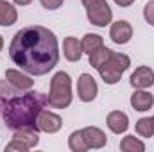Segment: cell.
I'll use <instances>...</instances> for the list:
<instances>
[{
	"instance_id": "obj_14",
	"label": "cell",
	"mask_w": 154,
	"mask_h": 152,
	"mask_svg": "<svg viewBox=\"0 0 154 152\" xmlns=\"http://www.w3.org/2000/svg\"><path fill=\"white\" fill-rule=\"evenodd\" d=\"M106 123L113 134H124L129 127V116L124 111H111L106 118Z\"/></svg>"
},
{
	"instance_id": "obj_9",
	"label": "cell",
	"mask_w": 154,
	"mask_h": 152,
	"mask_svg": "<svg viewBox=\"0 0 154 152\" xmlns=\"http://www.w3.org/2000/svg\"><path fill=\"white\" fill-rule=\"evenodd\" d=\"M129 82L134 90H147V88L154 86V70L151 66H138L131 74Z\"/></svg>"
},
{
	"instance_id": "obj_26",
	"label": "cell",
	"mask_w": 154,
	"mask_h": 152,
	"mask_svg": "<svg viewBox=\"0 0 154 152\" xmlns=\"http://www.w3.org/2000/svg\"><path fill=\"white\" fill-rule=\"evenodd\" d=\"M2 47H4V38L0 36V50H2Z\"/></svg>"
},
{
	"instance_id": "obj_25",
	"label": "cell",
	"mask_w": 154,
	"mask_h": 152,
	"mask_svg": "<svg viewBox=\"0 0 154 152\" xmlns=\"http://www.w3.org/2000/svg\"><path fill=\"white\" fill-rule=\"evenodd\" d=\"M13 2H14L16 5H20V7H22V5H29L32 0H13Z\"/></svg>"
},
{
	"instance_id": "obj_16",
	"label": "cell",
	"mask_w": 154,
	"mask_h": 152,
	"mask_svg": "<svg viewBox=\"0 0 154 152\" xmlns=\"http://www.w3.org/2000/svg\"><path fill=\"white\" fill-rule=\"evenodd\" d=\"M18 20V11L13 4L0 0V27H11Z\"/></svg>"
},
{
	"instance_id": "obj_13",
	"label": "cell",
	"mask_w": 154,
	"mask_h": 152,
	"mask_svg": "<svg viewBox=\"0 0 154 152\" xmlns=\"http://www.w3.org/2000/svg\"><path fill=\"white\" fill-rule=\"evenodd\" d=\"M131 106L134 111H149L154 106V95L147 90H134V93L131 95Z\"/></svg>"
},
{
	"instance_id": "obj_12",
	"label": "cell",
	"mask_w": 154,
	"mask_h": 152,
	"mask_svg": "<svg viewBox=\"0 0 154 152\" xmlns=\"http://www.w3.org/2000/svg\"><path fill=\"white\" fill-rule=\"evenodd\" d=\"M5 79L18 91H27V90H32V86H34V81L29 74H23L20 70H14V68L5 70Z\"/></svg>"
},
{
	"instance_id": "obj_8",
	"label": "cell",
	"mask_w": 154,
	"mask_h": 152,
	"mask_svg": "<svg viewBox=\"0 0 154 152\" xmlns=\"http://www.w3.org/2000/svg\"><path fill=\"white\" fill-rule=\"evenodd\" d=\"M36 127H38V131H41V132L54 134V132H57V131L63 127V120H61V116H59V114L43 109V111L38 114Z\"/></svg>"
},
{
	"instance_id": "obj_23",
	"label": "cell",
	"mask_w": 154,
	"mask_h": 152,
	"mask_svg": "<svg viewBox=\"0 0 154 152\" xmlns=\"http://www.w3.org/2000/svg\"><path fill=\"white\" fill-rule=\"evenodd\" d=\"M39 2H41V5H43L47 11H56V9H59V7L63 5L65 0H39Z\"/></svg>"
},
{
	"instance_id": "obj_6",
	"label": "cell",
	"mask_w": 154,
	"mask_h": 152,
	"mask_svg": "<svg viewBox=\"0 0 154 152\" xmlns=\"http://www.w3.org/2000/svg\"><path fill=\"white\" fill-rule=\"evenodd\" d=\"M39 131L36 129H20L13 132V140L9 145H5V150H31L38 147L39 143Z\"/></svg>"
},
{
	"instance_id": "obj_21",
	"label": "cell",
	"mask_w": 154,
	"mask_h": 152,
	"mask_svg": "<svg viewBox=\"0 0 154 152\" xmlns=\"http://www.w3.org/2000/svg\"><path fill=\"white\" fill-rule=\"evenodd\" d=\"M68 147H70V150H74V152H86L88 150V147H86V143H84V140H82L81 129H79V131H74V132L68 136Z\"/></svg>"
},
{
	"instance_id": "obj_15",
	"label": "cell",
	"mask_w": 154,
	"mask_h": 152,
	"mask_svg": "<svg viewBox=\"0 0 154 152\" xmlns=\"http://www.w3.org/2000/svg\"><path fill=\"white\" fill-rule=\"evenodd\" d=\"M63 54L65 57L70 61V63H77L81 57H82V47H81V41L74 36H68L63 41Z\"/></svg>"
},
{
	"instance_id": "obj_10",
	"label": "cell",
	"mask_w": 154,
	"mask_h": 152,
	"mask_svg": "<svg viewBox=\"0 0 154 152\" xmlns=\"http://www.w3.org/2000/svg\"><path fill=\"white\" fill-rule=\"evenodd\" d=\"M109 38H111V41L116 43V45H125V43H129L131 38H133V27H131V23L125 22V20L115 22V23L111 25V29H109Z\"/></svg>"
},
{
	"instance_id": "obj_17",
	"label": "cell",
	"mask_w": 154,
	"mask_h": 152,
	"mask_svg": "<svg viewBox=\"0 0 154 152\" xmlns=\"http://www.w3.org/2000/svg\"><path fill=\"white\" fill-rule=\"evenodd\" d=\"M81 47H82V54H93L95 50H99L100 47H104V38L99 34H84V38L81 39Z\"/></svg>"
},
{
	"instance_id": "obj_3",
	"label": "cell",
	"mask_w": 154,
	"mask_h": 152,
	"mask_svg": "<svg viewBox=\"0 0 154 152\" xmlns=\"http://www.w3.org/2000/svg\"><path fill=\"white\" fill-rule=\"evenodd\" d=\"M48 106L54 109H65L72 104V79L66 72L54 74L48 90Z\"/></svg>"
},
{
	"instance_id": "obj_22",
	"label": "cell",
	"mask_w": 154,
	"mask_h": 152,
	"mask_svg": "<svg viewBox=\"0 0 154 152\" xmlns=\"http://www.w3.org/2000/svg\"><path fill=\"white\" fill-rule=\"evenodd\" d=\"M143 18H145V22L149 25L154 27V0H149L145 4V7H143Z\"/></svg>"
},
{
	"instance_id": "obj_7",
	"label": "cell",
	"mask_w": 154,
	"mask_h": 152,
	"mask_svg": "<svg viewBox=\"0 0 154 152\" xmlns=\"http://www.w3.org/2000/svg\"><path fill=\"white\" fill-rule=\"evenodd\" d=\"M99 93V86L97 81L93 79V75L90 74H81L77 79V97L81 102H91L95 100Z\"/></svg>"
},
{
	"instance_id": "obj_18",
	"label": "cell",
	"mask_w": 154,
	"mask_h": 152,
	"mask_svg": "<svg viewBox=\"0 0 154 152\" xmlns=\"http://www.w3.org/2000/svg\"><path fill=\"white\" fill-rule=\"evenodd\" d=\"M120 150L122 152H143L145 150V143L138 138H134L133 134H127L120 140Z\"/></svg>"
},
{
	"instance_id": "obj_5",
	"label": "cell",
	"mask_w": 154,
	"mask_h": 152,
	"mask_svg": "<svg viewBox=\"0 0 154 152\" xmlns=\"http://www.w3.org/2000/svg\"><path fill=\"white\" fill-rule=\"evenodd\" d=\"M84 9H86V16L90 20L91 25L95 27H106L111 23L113 20V11L108 5L106 0H81Z\"/></svg>"
},
{
	"instance_id": "obj_27",
	"label": "cell",
	"mask_w": 154,
	"mask_h": 152,
	"mask_svg": "<svg viewBox=\"0 0 154 152\" xmlns=\"http://www.w3.org/2000/svg\"><path fill=\"white\" fill-rule=\"evenodd\" d=\"M151 122H152V127H154V116H151Z\"/></svg>"
},
{
	"instance_id": "obj_11",
	"label": "cell",
	"mask_w": 154,
	"mask_h": 152,
	"mask_svg": "<svg viewBox=\"0 0 154 152\" xmlns=\"http://www.w3.org/2000/svg\"><path fill=\"white\" fill-rule=\"evenodd\" d=\"M81 134H82V140H84L88 150L90 149H102L108 143L104 131L99 127H84V129H81Z\"/></svg>"
},
{
	"instance_id": "obj_20",
	"label": "cell",
	"mask_w": 154,
	"mask_h": 152,
	"mask_svg": "<svg viewBox=\"0 0 154 152\" xmlns=\"http://www.w3.org/2000/svg\"><path fill=\"white\" fill-rule=\"evenodd\" d=\"M136 134L142 136V138H152L154 136V127H152V122L151 118H140L136 122Z\"/></svg>"
},
{
	"instance_id": "obj_24",
	"label": "cell",
	"mask_w": 154,
	"mask_h": 152,
	"mask_svg": "<svg viewBox=\"0 0 154 152\" xmlns=\"http://www.w3.org/2000/svg\"><path fill=\"white\" fill-rule=\"evenodd\" d=\"M113 2H115L118 7H129V5H133L136 0H113Z\"/></svg>"
},
{
	"instance_id": "obj_4",
	"label": "cell",
	"mask_w": 154,
	"mask_h": 152,
	"mask_svg": "<svg viewBox=\"0 0 154 152\" xmlns=\"http://www.w3.org/2000/svg\"><path fill=\"white\" fill-rule=\"evenodd\" d=\"M131 66V59H129V56H125V54H122V52H113L111 54V57L99 68V74H100V79L106 82V84H116L122 75H124V72L127 70Z\"/></svg>"
},
{
	"instance_id": "obj_19",
	"label": "cell",
	"mask_w": 154,
	"mask_h": 152,
	"mask_svg": "<svg viewBox=\"0 0 154 152\" xmlns=\"http://www.w3.org/2000/svg\"><path fill=\"white\" fill-rule=\"evenodd\" d=\"M111 54H113L111 48H108V47H100L99 50H95L93 54H90V66L95 68V70H99V68H100V66L111 57Z\"/></svg>"
},
{
	"instance_id": "obj_1",
	"label": "cell",
	"mask_w": 154,
	"mask_h": 152,
	"mask_svg": "<svg viewBox=\"0 0 154 152\" xmlns=\"http://www.w3.org/2000/svg\"><path fill=\"white\" fill-rule=\"evenodd\" d=\"M9 57L29 75H47L59 61V43L50 29L29 25L14 32L9 45Z\"/></svg>"
},
{
	"instance_id": "obj_2",
	"label": "cell",
	"mask_w": 154,
	"mask_h": 152,
	"mask_svg": "<svg viewBox=\"0 0 154 152\" xmlns=\"http://www.w3.org/2000/svg\"><path fill=\"white\" fill-rule=\"evenodd\" d=\"M16 88H7L0 82V114L7 129L20 131V129H36L38 114L48 106V97L41 91H20L14 93Z\"/></svg>"
}]
</instances>
